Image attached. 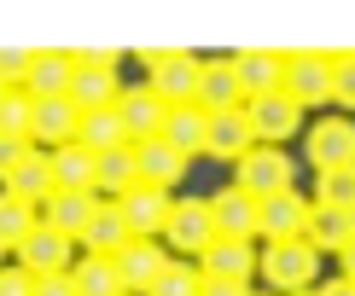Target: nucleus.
<instances>
[{
	"instance_id": "f257e3e1",
	"label": "nucleus",
	"mask_w": 355,
	"mask_h": 296,
	"mask_svg": "<svg viewBox=\"0 0 355 296\" xmlns=\"http://www.w3.org/2000/svg\"><path fill=\"white\" fill-rule=\"evenodd\" d=\"M257 273L268 279V290H279V296H303V290H315V285H320V250L309 244V239L262 244Z\"/></svg>"
},
{
	"instance_id": "f03ea898",
	"label": "nucleus",
	"mask_w": 355,
	"mask_h": 296,
	"mask_svg": "<svg viewBox=\"0 0 355 296\" xmlns=\"http://www.w3.org/2000/svg\"><path fill=\"white\" fill-rule=\"evenodd\" d=\"M286 99H291L297 111L332 105V53H320V47L286 53Z\"/></svg>"
},
{
	"instance_id": "7ed1b4c3",
	"label": "nucleus",
	"mask_w": 355,
	"mask_h": 296,
	"mask_svg": "<svg viewBox=\"0 0 355 296\" xmlns=\"http://www.w3.org/2000/svg\"><path fill=\"white\" fill-rule=\"evenodd\" d=\"M216 239H221V232H216L210 198H175V215H169V227H164V250H175L181 261H198Z\"/></svg>"
},
{
	"instance_id": "20e7f679",
	"label": "nucleus",
	"mask_w": 355,
	"mask_h": 296,
	"mask_svg": "<svg viewBox=\"0 0 355 296\" xmlns=\"http://www.w3.org/2000/svg\"><path fill=\"white\" fill-rule=\"evenodd\" d=\"M116 64H123V53H116V47H87V53H82V70H76V87H70V99H76L82 111H111L116 99H123Z\"/></svg>"
},
{
	"instance_id": "39448f33",
	"label": "nucleus",
	"mask_w": 355,
	"mask_h": 296,
	"mask_svg": "<svg viewBox=\"0 0 355 296\" xmlns=\"http://www.w3.org/2000/svg\"><path fill=\"white\" fill-rule=\"evenodd\" d=\"M291 174H297V163H291V151L286 145H257L245 163H239V192H250L257 203H268V198H279V192H291Z\"/></svg>"
},
{
	"instance_id": "423d86ee",
	"label": "nucleus",
	"mask_w": 355,
	"mask_h": 296,
	"mask_svg": "<svg viewBox=\"0 0 355 296\" xmlns=\"http://www.w3.org/2000/svg\"><path fill=\"white\" fill-rule=\"evenodd\" d=\"M303 151L315 163V174L355 169V122L349 116H320V122H309L303 128Z\"/></svg>"
},
{
	"instance_id": "0eeeda50",
	"label": "nucleus",
	"mask_w": 355,
	"mask_h": 296,
	"mask_svg": "<svg viewBox=\"0 0 355 296\" xmlns=\"http://www.w3.org/2000/svg\"><path fill=\"white\" fill-rule=\"evenodd\" d=\"M198 76H204V58L169 47V58L152 70V76H146V87H152V93L175 111V105H198Z\"/></svg>"
},
{
	"instance_id": "6e6552de",
	"label": "nucleus",
	"mask_w": 355,
	"mask_h": 296,
	"mask_svg": "<svg viewBox=\"0 0 355 296\" xmlns=\"http://www.w3.org/2000/svg\"><path fill=\"white\" fill-rule=\"evenodd\" d=\"M116 116H123L128 140H135V145H146V140H164L169 105H164V99H157L146 82H135V87H123V99H116Z\"/></svg>"
},
{
	"instance_id": "1a4fd4ad",
	"label": "nucleus",
	"mask_w": 355,
	"mask_h": 296,
	"mask_svg": "<svg viewBox=\"0 0 355 296\" xmlns=\"http://www.w3.org/2000/svg\"><path fill=\"white\" fill-rule=\"evenodd\" d=\"M82 134V105L76 99H35V128H29V145L41 151H58V145H76Z\"/></svg>"
},
{
	"instance_id": "9d476101",
	"label": "nucleus",
	"mask_w": 355,
	"mask_h": 296,
	"mask_svg": "<svg viewBox=\"0 0 355 296\" xmlns=\"http://www.w3.org/2000/svg\"><path fill=\"white\" fill-rule=\"evenodd\" d=\"M245 122L257 134V145H286L303 128V111L286 93H268V99H245Z\"/></svg>"
},
{
	"instance_id": "9b49d317",
	"label": "nucleus",
	"mask_w": 355,
	"mask_h": 296,
	"mask_svg": "<svg viewBox=\"0 0 355 296\" xmlns=\"http://www.w3.org/2000/svg\"><path fill=\"white\" fill-rule=\"evenodd\" d=\"M309 215H315V198L279 192V198H268V203H262V227H257V239H268V244L309 239Z\"/></svg>"
},
{
	"instance_id": "f8f14e48",
	"label": "nucleus",
	"mask_w": 355,
	"mask_h": 296,
	"mask_svg": "<svg viewBox=\"0 0 355 296\" xmlns=\"http://www.w3.org/2000/svg\"><path fill=\"white\" fill-rule=\"evenodd\" d=\"M198 111H204V116L245 111V82H239V70H233V58H204V76H198Z\"/></svg>"
},
{
	"instance_id": "ddd939ff",
	"label": "nucleus",
	"mask_w": 355,
	"mask_h": 296,
	"mask_svg": "<svg viewBox=\"0 0 355 296\" xmlns=\"http://www.w3.org/2000/svg\"><path fill=\"white\" fill-rule=\"evenodd\" d=\"M18 268L35 273V279L70 273V268H76V239H64V232H53V227H35L24 239V250H18Z\"/></svg>"
},
{
	"instance_id": "4468645a",
	"label": "nucleus",
	"mask_w": 355,
	"mask_h": 296,
	"mask_svg": "<svg viewBox=\"0 0 355 296\" xmlns=\"http://www.w3.org/2000/svg\"><path fill=\"white\" fill-rule=\"evenodd\" d=\"M76 70H82V53L70 47H41L35 53V70H29V99H64L76 87Z\"/></svg>"
},
{
	"instance_id": "2eb2a0df",
	"label": "nucleus",
	"mask_w": 355,
	"mask_h": 296,
	"mask_svg": "<svg viewBox=\"0 0 355 296\" xmlns=\"http://www.w3.org/2000/svg\"><path fill=\"white\" fill-rule=\"evenodd\" d=\"M116 210H123V221H128L135 239H164V227H169V215H175V198H169L164 186H135Z\"/></svg>"
},
{
	"instance_id": "dca6fc26",
	"label": "nucleus",
	"mask_w": 355,
	"mask_h": 296,
	"mask_svg": "<svg viewBox=\"0 0 355 296\" xmlns=\"http://www.w3.org/2000/svg\"><path fill=\"white\" fill-rule=\"evenodd\" d=\"M233 70H239V82H245V99L286 93V53H274V47H245V53H233Z\"/></svg>"
},
{
	"instance_id": "f3484780",
	"label": "nucleus",
	"mask_w": 355,
	"mask_h": 296,
	"mask_svg": "<svg viewBox=\"0 0 355 296\" xmlns=\"http://www.w3.org/2000/svg\"><path fill=\"white\" fill-rule=\"evenodd\" d=\"M169 250L157 244V239H135L123 250V256H116V268H123V285H128V296H152V285L157 279H164V268H169Z\"/></svg>"
},
{
	"instance_id": "a211bd4d",
	"label": "nucleus",
	"mask_w": 355,
	"mask_h": 296,
	"mask_svg": "<svg viewBox=\"0 0 355 296\" xmlns=\"http://www.w3.org/2000/svg\"><path fill=\"white\" fill-rule=\"evenodd\" d=\"M94 215H99L94 192H53V198L41 203V227L64 232V239H76V244H82V232L94 227Z\"/></svg>"
},
{
	"instance_id": "6ab92c4d",
	"label": "nucleus",
	"mask_w": 355,
	"mask_h": 296,
	"mask_svg": "<svg viewBox=\"0 0 355 296\" xmlns=\"http://www.w3.org/2000/svg\"><path fill=\"white\" fill-rule=\"evenodd\" d=\"M210 215H216V232L221 239H257V227H262V203L250 198V192H239V186H227V192H216L210 198Z\"/></svg>"
},
{
	"instance_id": "aec40b11",
	"label": "nucleus",
	"mask_w": 355,
	"mask_h": 296,
	"mask_svg": "<svg viewBox=\"0 0 355 296\" xmlns=\"http://www.w3.org/2000/svg\"><path fill=\"white\" fill-rule=\"evenodd\" d=\"M257 151V134H250V122H245V111H227V116H210V140H204V157H216V163H239Z\"/></svg>"
},
{
	"instance_id": "412c9836",
	"label": "nucleus",
	"mask_w": 355,
	"mask_h": 296,
	"mask_svg": "<svg viewBox=\"0 0 355 296\" xmlns=\"http://www.w3.org/2000/svg\"><path fill=\"white\" fill-rule=\"evenodd\" d=\"M135 186H140V157H135V145H116V151L99 157V174H94V198H99V203H123Z\"/></svg>"
},
{
	"instance_id": "4be33fe9",
	"label": "nucleus",
	"mask_w": 355,
	"mask_h": 296,
	"mask_svg": "<svg viewBox=\"0 0 355 296\" xmlns=\"http://www.w3.org/2000/svg\"><path fill=\"white\" fill-rule=\"evenodd\" d=\"M257 256L262 250H250L245 239H216L198 256V268H204V279H239V285H250L257 279Z\"/></svg>"
},
{
	"instance_id": "5701e85b",
	"label": "nucleus",
	"mask_w": 355,
	"mask_h": 296,
	"mask_svg": "<svg viewBox=\"0 0 355 296\" xmlns=\"http://www.w3.org/2000/svg\"><path fill=\"white\" fill-rule=\"evenodd\" d=\"M0 192H12V198H24V203H35V210H41V203L58 192V186H53V151H41V145H35V151L18 163V174H12Z\"/></svg>"
},
{
	"instance_id": "b1692460",
	"label": "nucleus",
	"mask_w": 355,
	"mask_h": 296,
	"mask_svg": "<svg viewBox=\"0 0 355 296\" xmlns=\"http://www.w3.org/2000/svg\"><path fill=\"white\" fill-rule=\"evenodd\" d=\"M135 244V232H128V221H123V210L116 203H99V215H94V227L82 232V250L87 256H123V250Z\"/></svg>"
},
{
	"instance_id": "393cba45",
	"label": "nucleus",
	"mask_w": 355,
	"mask_h": 296,
	"mask_svg": "<svg viewBox=\"0 0 355 296\" xmlns=\"http://www.w3.org/2000/svg\"><path fill=\"white\" fill-rule=\"evenodd\" d=\"M135 157H140V186H164V192H175V181L187 174V157L175 151L169 140H146V145H135Z\"/></svg>"
},
{
	"instance_id": "a878e982",
	"label": "nucleus",
	"mask_w": 355,
	"mask_h": 296,
	"mask_svg": "<svg viewBox=\"0 0 355 296\" xmlns=\"http://www.w3.org/2000/svg\"><path fill=\"white\" fill-rule=\"evenodd\" d=\"M94 174H99V157L87 145H58L53 151V186L58 192H94Z\"/></svg>"
},
{
	"instance_id": "bb28decb",
	"label": "nucleus",
	"mask_w": 355,
	"mask_h": 296,
	"mask_svg": "<svg viewBox=\"0 0 355 296\" xmlns=\"http://www.w3.org/2000/svg\"><path fill=\"white\" fill-rule=\"evenodd\" d=\"M164 140H169L181 157H198V151H204V140H210V116H204L198 105H175V111H169V122H164Z\"/></svg>"
},
{
	"instance_id": "cd10ccee",
	"label": "nucleus",
	"mask_w": 355,
	"mask_h": 296,
	"mask_svg": "<svg viewBox=\"0 0 355 296\" xmlns=\"http://www.w3.org/2000/svg\"><path fill=\"white\" fill-rule=\"evenodd\" d=\"M309 244H315L320 256H344V250L355 244V215H344V210H315V215H309Z\"/></svg>"
},
{
	"instance_id": "c85d7f7f",
	"label": "nucleus",
	"mask_w": 355,
	"mask_h": 296,
	"mask_svg": "<svg viewBox=\"0 0 355 296\" xmlns=\"http://www.w3.org/2000/svg\"><path fill=\"white\" fill-rule=\"evenodd\" d=\"M70 279H76V290H82V296H128L123 268H116L111 256H82L76 268H70Z\"/></svg>"
},
{
	"instance_id": "c756f323",
	"label": "nucleus",
	"mask_w": 355,
	"mask_h": 296,
	"mask_svg": "<svg viewBox=\"0 0 355 296\" xmlns=\"http://www.w3.org/2000/svg\"><path fill=\"white\" fill-rule=\"evenodd\" d=\"M94 157H105V151H116V145H135L128 140V128H123V116H116V105L111 111H82V134H76Z\"/></svg>"
},
{
	"instance_id": "7c9ffc66",
	"label": "nucleus",
	"mask_w": 355,
	"mask_h": 296,
	"mask_svg": "<svg viewBox=\"0 0 355 296\" xmlns=\"http://www.w3.org/2000/svg\"><path fill=\"white\" fill-rule=\"evenodd\" d=\"M35 227H41V210H35V203H24V198H12V192H0V244H6L12 256L24 250V239H29Z\"/></svg>"
},
{
	"instance_id": "2f4dec72",
	"label": "nucleus",
	"mask_w": 355,
	"mask_h": 296,
	"mask_svg": "<svg viewBox=\"0 0 355 296\" xmlns=\"http://www.w3.org/2000/svg\"><path fill=\"white\" fill-rule=\"evenodd\" d=\"M315 210H344V215H355V169L315 174Z\"/></svg>"
},
{
	"instance_id": "473e14b6",
	"label": "nucleus",
	"mask_w": 355,
	"mask_h": 296,
	"mask_svg": "<svg viewBox=\"0 0 355 296\" xmlns=\"http://www.w3.org/2000/svg\"><path fill=\"white\" fill-rule=\"evenodd\" d=\"M29 128H35V99H29V87H12V93L0 99V134L29 140Z\"/></svg>"
},
{
	"instance_id": "72a5a7b5",
	"label": "nucleus",
	"mask_w": 355,
	"mask_h": 296,
	"mask_svg": "<svg viewBox=\"0 0 355 296\" xmlns=\"http://www.w3.org/2000/svg\"><path fill=\"white\" fill-rule=\"evenodd\" d=\"M152 296H204V268L198 261H169L164 279L152 285Z\"/></svg>"
},
{
	"instance_id": "f704fd0d",
	"label": "nucleus",
	"mask_w": 355,
	"mask_h": 296,
	"mask_svg": "<svg viewBox=\"0 0 355 296\" xmlns=\"http://www.w3.org/2000/svg\"><path fill=\"white\" fill-rule=\"evenodd\" d=\"M332 105L338 111H355V47H338L332 53Z\"/></svg>"
},
{
	"instance_id": "c9c22d12",
	"label": "nucleus",
	"mask_w": 355,
	"mask_h": 296,
	"mask_svg": "<svg viewBox=\"0 0 355 296\" xmlns=\"http://www.w3.org/2000/svg\"><path fill=\"white\" fill-rule=\"evenodd\" d=\"M35 53H41V47H0V82H6V87H24L29 70H35Z\"/></svg>"
},
{
	"instance_id": "e433bc0d",
	"label": "nucleus",
	"mask_w": 355,
	"mask_h": 296,
	"mask_svg": "<svg viewBox=\"0 0 355 296\" xmlns=\"http://www.w3.org/2000/svg\"><path fill=\"white\" fill-rule=\"evenodd\" d=\"M29 151H35L29 140H6V134H0V186H6L12 174H18V163H24Z\"/></svg>"
},
{
	"instance_id": "4c0bfd02",
	"label": "nucleus",
	"mask_w": 355,
	"mask_h": 296,
	"mask_svg": "<svg viewBox=\"0 0 355 296\" xmlns=\"http://www.w3.org/2000/svg\"><path fill=\"white\" fill-rule=\"evenodd\" d=\"M0 296H35V273H24V268H0Z\"/></svg>"
},
{
	"instance_id": "58836bf2",
	"label": "nucleus",
	"mask_w": 355,
	"mask_h": 296,
	"mask_svg": "<svg viewBox=\"0 0 355 296\" xmlns=\"http://www.w3.org/2000/svg\"><path fill=\"white\" fill-rule=\"evenodd\" d=\"M35 296H82V290L70 273H47V279H35Z\"/></svg>"
},
{
	"instance_id": "ea45409f",
	"label": "nucleus",
	"mask_w": 355,
	"mask_h": 296,
	"mask_svg": "<svg viewBox=\"0 0 355 296\" xmlns=\"http://www.w3.org/2000/svg\"><path fill=\"white\" fill-rule=\"evenodd\" d=\"M204 296H250V285H239V279H204Z\"/></svg>"
},
{
	"instance_id": "a19ab883",
	"label": "nucleus",
	"mask_w": 355,
	"mask_h": 296,
	"mask_svg": "<svg viewBox=\"0 0 355 296\" xmlns=\"http://www.w3.org/2000/svg\"><path fill=\"white\" fill-rule=\"evenodd\" d=\"M315 296H355V279L338 273V279H327V285H315Z\"/></svg>"
},
{
	"instance_id": "79ce46f5",
	"label": "nucleus",
	"mask_w": 355,
	"mask_h": 296,
	"mask_svg": "<svg viewBox=\"0 0 355 296\" xmlns=\"http://www.w3.org/2000/svg\"><path fill=\"white\" fill-rule=\"evenodd\" d=\"M135 58H140V64H146V76H152V70H157V64H164V58H169V47H140Z\"/></svg>"
},
{
	"instance_id": "37998d69",
	"label": "nucleus",
	"mask_w": 355,
	"mask_h": 296,
	"mask_svg": "<svg viewBox=\"0 0 355 296\" xmlns=\"http://www.w3.org/2000/svg\"><path fill=\"white\" fill-rule=\"evenodd\" d=\"M338 268H344V279H355V244L344 250V256H338Z\"/></svg>"
},
{
	"instance_id": "c03bdc74",
	"label": "nucleus",
	"mask_w": 355,
	"mask_h": 296,
	"mask_svg": "<svg viewBox=\"0 0 355 296\" xmlns=\"http://www.w3.org/2000/svg\"><path fill=\"white\" fill-rule=\"evenodd\" d=\"M250 296H279V290H250Z\"/></svg>"
},
{
	"instance_id": "a18cd8bd",
	"label": "nucleus",
	"mask_w": 355,
	"mask_h": 296,
	"mask_svg": "<svg viewBox=\"0 0 355 296\" xmlns=\"http://www.w3.org/2000/svg\"><path fill=\"white\" fill-rule=\"evenodd\" d=\"M6 93H12V87H6V82H0V99H6Z\"/></svg>"
},
{
	"instance_id": "49530a36",
	"label": "nucleus",
	"mask_w": 355,
	"mask_h": 296,
	"mask_svg": "<svg viewBox=\"0 0 355 296\" xmlns=\"http://www.w3.org/2000/svg\"><path fill=\"white\" fill-rule=\"evenodd\" d=\"M0 261H6V244H0Z\"/></svg>"
},
{
	"instance_id": "de8ad7c7",
	"label": "nucleus",
	"mask_w": 355,
	"mask_h": 296,
	"mask_svg": "<svg viewBox=\"0 0 355 296\" xmlns=\"http://www.w3.org/2000/svg\"><path fill=\"white\" fill-rule=\"evenodd\" d=\"M303 296H315V290H303Z\"/></svg>"
}]
</instances>
